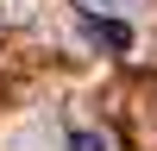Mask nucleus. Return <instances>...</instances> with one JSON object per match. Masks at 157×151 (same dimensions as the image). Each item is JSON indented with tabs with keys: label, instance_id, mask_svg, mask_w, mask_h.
Here are the masks:
<instances>
[{
	"label": "nucleus",
	"instance_id": "3",
	"mask_svg": "<svg viewBox=\"0 0 157 151\" xmlns=\"http://www.w3.org/2000/svg\"><path fill=\"white\" fill-rule=\"evenodd\" d=\"M88 6H113V0H88Z\"/></svg>",
	"mask_w": 157,
	"mask_h": 151
},
{
	"label": "nucleus",
	"instance_id": "2",
	"mask_svg": "<svg viewBox=\"0 0 157 151\" xmlns=\"http://www.w3.org/2000/svg\"><path fill=\"white\" fill-rule=\"evenodd\" d=\"M69 151H107V138H101V132H75Z\"/></svg>",
	"mask_w": 157,
	"mask_h": 151
},
{
	"label": "nucleus",
	"instance_id": "1",
	"mask_svg": "<svg viewBox=\"0 0 157 151\" xmlns=\"http://www.w3.org/2000/svg\"><path fill=\"white\" fill-rule=\"evenodd\" d=\"M94 38L107 50H132V25H120V19H94Z\"/></svg>",
	"mask_w": 157,
	"mask_h": 151
}]
</instances>
